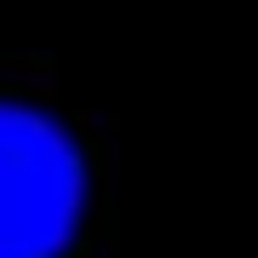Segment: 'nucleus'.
<instances>
[{"instance_id": "nucleus-1", "label": "nucleus", "mask_w": 258, "mask_h": 258, "mask_svg": "<svg viewBox=\"0 0 258 258\" xmlns=\"http://www.w3.org/2000/svg\"><path fill=\"white\" fill-rule=\"evenodd\" d=\"M81 201L86 178L63 126L0 103V258H57Z\"/></svg>"}]
</instances>
